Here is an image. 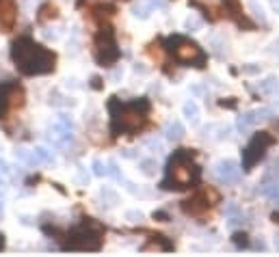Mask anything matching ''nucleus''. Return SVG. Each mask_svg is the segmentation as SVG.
Listing matches in <instances>:
<instances>
[{
	"instance_id": "f8f14e48",
	"label": "nucleus",
	"mask_w": 279,
	"mask_h": 257,
	"mask_svg": "<svg viewBox=\"0 0 279 257\" xmlns=\"http://www.w3.org/2000/svg\"><path fill=\"white\" fill-rule=\"evenodd\" d=\"M182 136H184V128H182V123H180V121H173V123L167 128V138H171V140H180Z\"/></svg>"
},
{
	"instance_id": "9b49d317",
	"label": "nucleus",
	"mask_w": 279,
	"mask_h": 257,
	"mask_svg": "<svg viewBox=\"0 0 279 257\" xmlns=\"http://www.w3.org/2000/svg\"><path fill=\"white\" fill-rule=\"evenodd\" d=\"M214 173H217V178L221 181H234L240 175V169H238V164L234 162V160H223V162L217 164Z\"/></svg>"
},
{
	"instance_id": "f3484780",
	"label": "nucleus",
	"mask_w": 279,
	"mask_h": 257,
	"mask_svg": "<svg viewBox=\"0 0 279 257\" xmlns=\"http://www.w3.org/2000/svg\"><path fill=\"white\" fill-rule=\"evenodd\" d=\"M275 4H277V7H279V0H275Z\"/></svg>"
},
{
	"instance_id": "20e7f679",
	"label": "nucleus",
	"mask_w": 279,
	"mask_h": 257,
	"mask_svg": "<svg viewBox=\"0 0 279 257\" xmlns=\"http://www.w3.org/2000/svg\"><path fill=\"white\" fill-rule=\"evenodd\" d=\"M102 234H104L102 227L93 218H87L74 234H69V242L65 246L67 249H76V251H96L100 249Z\"/></svg>"
},
{
	"instance_id": "423d86ee",
	"label": "nucleus",
	"mask_w": 279,
	"mask_h": 257,
	"mask_svg": "<svg viewBox=\"0 0 279 257\" xmlns=\"http://www.w3.org/2000/svg\"><path fill=\"white\" fill-rule=\"evenodd\" d=\"M96 59L102 65H113L119 59V50H117V41L115 35H113L111 26L102 28V33L96 39Z\"/></svg>"
},
{
	"instance_id": "a211bd4d",
	"label": "nucleus",
	"mask_w": 279,
	"mask_h": 257,
	"mask_svg": "<svg viewBox=\"0 0 279 257\" xmlns=\"http://www.w3.org/2000/svg\"><path fill=\"white\" fill-rule=\"evenodd\" d=\"M0 212H2V205H0Z\"/></svg>"
},
{
	"instance_id": "f257e3e1",
	"label": "nucleus",
	"mask_w": 279,
	"mask_h": 257,
	"mask_svg": "<svg viewBox=\"0 0 279 257\" xmlns=\"http://www.w3.org/2000/svg\"><path fill=\"white\" fill-rule=\"evenodd\" d=\"M11 57L18 67L28 76L52 72L54 60H57L52 52H48L43 45L35 43L31 37H20L11 48Z\"/></svg>"
},
{
	"instance_id": "2eb2a0df",
	"label": "nucleus",
	"mask_w": 279,
	"mask_h": 257,
	"mask_svg": "<svg viewBox=\"0 0 279 257\" xmlns=\"http://www.w3.org/2000/svg\"><path fill=\"white\" fill-rule=\"evenodd\" d=\"M184 113H186L188 117L195 119V115H197V106H195V104H186V106H184Z\"/></svg>"
},
{
	"instance_id": "39448f33",
	"label": "nucleus",
	"mask_w": 279,
	"mask_h": 257,
	"mask_svg": "<svg viewBox=\"0 0 279 257\" xmlns=\"http://www.w3.org/2000/svg\"><path fill=\"white\" fill-rule=\"evenodd\" d=\"M169 50L173 52V57L182 63H197V67H203L206 63V54L195 41L186 37H171L169 39Z\"/></svg>"
},
{
	"instance_id": "6e6552de",
	"label": "nucleus",
	"mask_w": 279,
	"mask_h": 257,
	"mask_svg": "<svg viewBox=\"0 0 279 257\" xmlns=\"http://www.w3.org/2000/svg\"><path fill=\"white\" fill-rule=\"evenodd\" d=\"M214 203H219V195H217V190H212V188H203V190H199V193H197L195 197H191V199L184 201V203H182V210L186 212V214L201 216V214H206V212L210 210Z\"/></svg>"
},
{
	"instance_id": "dca6fc26",
	"label": "nucleus",
	"mask_w": 279,
	"mask_h": 257,
	"mask_svg": "<svg viewBox=\"0 0 279 257\" xmlns=\"http://www.w3.org/2000/svg\"><path fill=\"white\" fill-rule=\"evenodd\" d=\"M93 166H96V173H98V175H102V173H104V169H102V164H100V162H96Z\"/></svg>"
},
{
	"instance_id": "4468645a",
	"label": "nucleus",
	"mask_w": 279,
	"mask_h": 257,
	"mask_svg": "<svg viewBox=\"0 0 279 257\" xmlns=\"http://www.w3.org/2000/svg\"><path fill=\"white\" fill-rule=\"evenodd\" d=\"M141 169H143V173H145V175H152L154 169H156V160H143Z\"/></svg>"
},
{
	"instance_id": "ddd939ff",
	"label": "nucleus",
	"mask_w": 279,
	"mask_h": 257,
	"mask_svg": "<svg viewBox=\"0 0 279 257\" xmlns=\"http://www.w3.org/2000/svg\"><path fill=\"white\" fill-rule=\"evenodd\" d=\"M50 18H57V7H54L52 2L43 4V7L39 9V20H50Z\"/></svg>"
},
{
	"instance_id": "9d476101",
	"label": "nucleus",
	"mask_w": 279,
	"mask_h": 257,
	"mask_svg": "<svg viewBox=\"0 0 279 257\" xmlns=\"http://www.w3.org/2000/svg\"><path fill=\"white\" fill-rule=\"evenodd\" d=\"M16 2L13 0H0V28L2 30H11L16 24Z\"/></svg>"
},
{
	"instance_id": "f03ea898",
	"label": "nucleus",
	"mask_w": 279,
	"mask_h": 257,
	"mask_svg": "<svg viewBox=\"0 0 279 257\" xmlns=\"http://www.w3.org/2000/svg\"><path fill=\"white\" fill-rule=\"evenodd\" d=\"M111 115H113V132H139L147 121L149 104L145 99L132 104H119L111 102Z\"/></svg>"
},
{
	"instance_id": "7ed1b4c3",
	"label": "nucleus",
	"mask_w": 279,
	"mask_h": 257,
	"mask_svg": "<svg viewBox=\"0 0 279 257\" xmlns=\"http://www.w3.org/2000/svg\"><path fill=\"white\" fill-rule=\"evenodd\" d=\"M199 178V169L193 160V156L186 149L178 151L176 156L169 162V171H167V179H164V188L169 184H173L171 188H188L191 184H195Z\"/></svg>"
},
{
	"instance_id": "1a4fd4ad",
	"label": "nucleus",
	"mask_w": 279,
	"mask_h": 257,
	"mask_svg": "<svg viewBox=\"0 0 279 257\" xmlns=\"http://www.w3.org/2000/svg\"><path fill=\"white\" fill-rule=\"evenodd\" d=\"M22 99H24V93L20 87H16V84H2L0 87V115H4L9 104L22 106Z\"/></svg>"
},
{
	"instance_id": "0eeeda50",
	"label": "nucleus",
	"mask_w": 279,
	"mask_h": 257,
	"mask_svg": "<svg viewBox=\"0 0 279 257\" xmlns=\"http://www.w3.org/2000/svg\"><path fill=\"white\" fill-rule=\"evenodd\" d=\"M273 145V136L268 134V132H260V134H256L251 138V143L247 145V149H245V156H242V166L249 171V169H253L258 162H260V158L264 154H266V149Z\"/></svg>"
}]
</instances>
